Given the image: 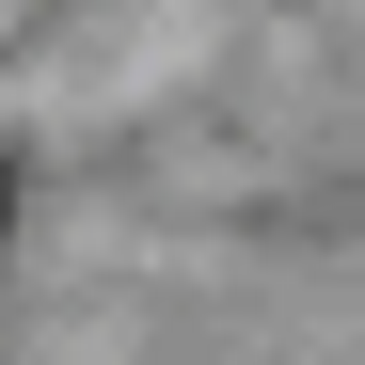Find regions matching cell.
<instances>
[{"mask_svg": "<svg viewBox=\"0 0 365 365\" xmlns=\"http://www.w3.org/2000/svg\"><path fill=\"white\" fill-rule=\"evenodd\" d=\"M0 238H16V159H0Z\"/></svg>", "mask_w": 365, "mask_h": 365, "instance_id": "1", "label": "cell"}]
</instances>
